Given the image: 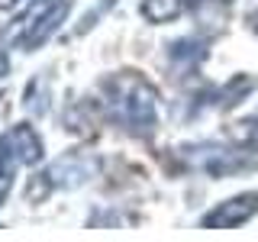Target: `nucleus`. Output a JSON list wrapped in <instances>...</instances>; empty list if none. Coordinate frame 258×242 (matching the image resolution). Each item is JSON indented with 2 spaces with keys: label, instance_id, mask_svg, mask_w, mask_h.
Here are the masks:
<instances>
[{
  "label": "nucleus",
  "instance_id": "nucleus-5",
  "mask_svg": "<svg viewBox=\"0 0 258 242\" xmlns=\"http://www.w3.org/2000/svg\"><path fill=\"white\" fill-rule=\"evenodd\" d=\"M64 16H68V0H55V4L48 7V10L39 16V20L32 23L26 32H20V36H16V45H20L23 52H36V48L42 45L55 29H58V23H64Z\"/></svg>",
  "mask_w": 258,
  "mask_h": 242
},
{
  "label": "nucleus",
  "instance_id": "nucleus-9",
  "mask_svg": "<svg viewBox=\"0 0 258 242\" xmlns=\"http://www.w3.org/2000/svg\"><path fill=\"white\" fill-rule=\"evenodd\" d=\"M16 155H13V149H10V142H7V136L0 139V204H4V197H7V191H10V184H13V171H16Z\"/></svg>",
  "mask_w": 258,
  "mask_h": 242
},
{
  "label": "nucleus",
  "instance_id": "nucleus-2",
  "mask_svg": "<svg viewBox=\"0 0 258 242\" xmlns=\"http://www.w3.org/2000/svg\"><path fill=\"white\" fill-rule=\"evenodd\" d=\"M177 152V165L190 174H207V177H232L242 171H252L255 168V155L239 145H223V142H190L181 145Z\"/></svg>",
  "mask_w": 258,
  "mask_h": 242
},
{
  "label": "nucleus",
  "instance_id": "nucleus-4",
  "mask_svg": "<svg viewBox=\"0 0 258 242\" xmlns=\"http://www.w3.org/2000/svg\"><path fill=\"white\" fill-rule=\"evenodd\" d=\"M255 213H258V191H245V194H236V197L216 204L210 213H204L200 226L204 229H236V226L248 223Z\"/></svg>",
  "mask_w": 258,
  "mask_h": 242
},
{
  "label": "nucleus",
  "instance_id": "nucleus-3",
  "mask_svg": "<svg viewBox=\"0 0 258 242\" xmlns=\"http://www.w3.org/2000/svg\"><path fill=\"white\" fill-rule=\"evenodd\" d=\"M100 171V161L87 152H64L52 161V165L42 171V181L55 191H68V188H81L91 177H97Z\"/></svg>",
  "mask_w": 258,
  "mask_h": 242
},
{
  "label": "nucleus",
  "instance_id": "nucleus-8",
  "mask_svg": "<svg viewBox=\"0 0 258 242\" xmlns=\"http://www.w3.org/2000/svg\"><path fill=\"white\" fill-rule=\"evenodd\" d=\"M181 13H184L181 0H142V16L152 23H168Z\"/></svg>",
  "mask_w": 258,
  "mask_h": 242
},
{
  "label": "nucleus",
  "instance_id": "nucleus-6",
  "mask_svg": "<svg viewBox=\"0 0 258 242\" xmlns=\"http://www.w3.org/2000/svg\"><path fill=\"white\" fill-rule=\"evenodd\" d=\"M7 142H10L13 155L20 165H39L42 161V139L36 136V129L29 123H20L7 133Z\"/></svg>",
  "mask_w": 258,
  "mask_h": 242
},
{
  "label": "nucleus",
  "instance_id": "nucleus-11",
  "mask_svg": "<svg viewBox=\"0 0 258 242\" xmlns=\"http://www.w3.org/2000/svg\"><path fill=\"white\" fill-rule=\"evenodd\" d=\"M200 4H207V0H181L184 10H194V7H200Z\"/></svg>",
  "mask_w": 258,
  "mask_h": 242
},
{
  "label": "nucleus",
  "instance_id": "nucleus-10",
  "mask_svg": "<svg viewBox=\"0 0 258 242\" xmlns=\"http://www.w3.org/2000/svg\"><path fill=\"white\" fill-rule=\"evenodd\" d=\"M239 139L248 145V149H258V113H252L248 119L239 123Z\"/></svg>",
  "mask_w": 258,
  "mask_h": 242
},
{
  "label": "nucleus",
  "instance_id": "nucleus-1",
  "mask_svg": "<svg viewBox=\"0 0 258 242\" xmlns=\"http://www.w3.org/2000/svg\"><path fill=\"white\" fill-rule=\"evenodd\" d=\"M100 113L129 136H152L158 126V87L139 71H113L97 87Z\"/></svg>",
  "mask_w": 258,
  "mask_h": 242
},
{
  "label": "nucleus",
  "instance_id": "nucleus-7",
  "mask_svg": "<svg viewBox=\"0 0 258 242\" xmlns=\"http://www.w3.org/2000/svg\"><path fill=\"white\" fill-rule=\"evenodd\" d=\"M207 58V42L197 36H187V39H177L171 42V65L174 68H197L200 62Z\"/></svg>",
  "mask_w": 258,
  "mask_h": 242
},
{
  "label": "nucleus",
  "instance_id": "nucleus-14",
  "mask_svg": "<svg viewBox=\"0 0 258 242\" xmlns=\"http://www.w3.org/2000/svg\"><path fill=\"white\" fill-rule=\"evenodd\" d=\"M252 29L258 32V13H252Z\"/></svg>",
  "mask_w": 258,
  "mask_h": 242
},
{
  "label": "nucleus",
  "instance_id": "nucleus-12",
  "mask_svg": "<svg viewBox=\"0 0 258 242\" xmlns=\"http://www.w3.org/2000/svg\"><path fill=\"white\" fill-rule=\"evenodd\" d=\"M20 0H0V10H10V7H16Z\"/></svg>",
  "mask_w": 258,
  "mask_h": 242
},
{
  "label": "nucleus",
  "instance_id": "nucleus-13",
  "mask_svg": "<svg viewBox=\"0 0 258 242\" xmlns=\"http://www.w3.org/2000/svg\"><path fill=\"white\" fill-rule=\"evenodd\" d=\"M4 75H7V55L0 52V78H4Z\"/></svg>",
  "mask_w": 258,
  "mask_h": 242
}]
</instances>
